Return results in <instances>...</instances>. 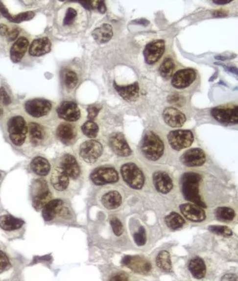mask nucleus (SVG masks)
Segmentation results:
<instances>
[{
    "instance_id": "5fc2aeb1",
    "label": "nucleus",
    "mask_w": 238,
    "mask_h": 281,
    "mask_svg": "<svg viewBox=\"0 0 238 281\" xmlns=\"http://www.w3.org/2000/svg\"><path fill=\"white\" fill-rule=\"evenodd\" d=\"M180 100H181V98H180V96L179 95H172L168 97V102H170V103H179Z\"/></svg>"
},
{
    "instance_id": "4be33fe9",
    "label": "nucleus",
    "mask_w": 238,
    "mask_h": 281,
    "mask_svg": "<svg viewBox=\"0 0 238 281\" xmlns=\"http://www.w3.org/2000/svg\"><path fill=\"white\" fill-rule=\"evenodd\" d=\"M153 182L155 188L161 193L170 192L173 187V183L169 175L165 172H156L153 175Z\"/></svg>"
},
{
    "instance_id": "6e6552de",
    "label": "nucleus",
    "mask_w": 238,
    "mask_h": 281,
    "mask_svg": "<svg viewBox=\"0 0 238 281\" xmlns=\"http://www.w3.org/2000/svg\"><path fill=\"white\" fill-rule=\"evenodd\" d=\"M211 116L222 123H237L238 105H220L211 110Z\"/></svg>"
},
{
    "instance_id": "9d476101",
    "label": "nucleus",
    "mask_w": 238,
    "mask_h": 281,
    "mask_svg": "<svg viewBox=\"0 0 238 281\" xmlns=\"http://www.w3.org/2000/svg\"><path fill=\"white\" fill-rule=\"evenodd\" d=\"M166 50V43L163 40L151 42L144 48L143 55L144 60L148 65H154L161 58Z\"/></svg>"
},
{
    "instance_id": "a878e982",
    "label": "nucleus",
    "mask_w": 238,
    "mask_h": 281,
    "mask_svg": "<svg viewBox=\"0 0 238 281\" xmlns=\"http://www.w3.org/2000/svg\"><path fill=\"white\" fill-rule=\"evenodd\" d=\"M28 46L29 42L25 37H20L14 43L10 49L11 60L13 63H18L21 61L23 57L25 55Z\"/></svg>"
},
{
    "instance_id": "2eb2a0df",
    "label": "nucleus",
    "mask_w": 238,
    "mask_h": 281,
    "mask_svg": "<svg viewBox=\"0 0 238 281\" xmlns=\"http://www.w3.org/2000/svg\"><path fill=\"white\" fill-rule=\"evenodd\" d=\"M59 117L69 122H75L80 118L81 113L77 104L71 101H65L57 108Z\"/></svg>"
},
{
    "instance_id": "49530a36",
    "label": "nucleus",
    "mask_w": 238,
    "mask_h": 281,
    "mask_svg": "<svg viewBox=\"0 0 238 281\" xmlns=\"http://www.w3.org/2000/svg\"><path fill=\"white\" fill-rule=\"evenodd\" d=\"M88 119L90 121H93V119L97 117L98 113H99V108H96L95 106L90 107L88 109Z\"/></svg>"
},
{
    "instance_id": "6e6d98bb",
    "label": "nucleus",
    "mask_w": 238,
    "mask_h": 281,
    "mask_svg": "<svg viewBox=\"0 0 238 281\" xmlns=\"http://www.w3.org/2000/svg\"><path fill=\"white\" fill-rule=\"evenodd\" d=\"M133 23H138V24H143V25H148L149 24H150V23H149V21H147V20H144V19H141V20H135V21H134Z\"/></svg>"
},
{
    "instance_id": "37998d69",
    "label": "nucleus",
    "mask_w": 238,
    "mask_h": 281,
    "mask_svg": "<svg viewBox=\"0 0 238 281\" xmlns=\"http://www.w3.org/2000/svg\"><path fill=\"white\" fill-rule=\"evenodd\" d=\"M110 225H111L113 232H114L115 235L117 236L122 235L124 232V227L119 219L117 218L112 219L110 220Z\"/></svg>"
},
{
    "instance_id": "ea45409f",
    "label": "nucleus",
    "mask_w": 238,
    "mask_h": 281,
    "mask_svg": "<svg viewBox=\"0 0 238 281\" xmlns=\"http://www.w3.org/2000/svg\"><path fill=\"white\" fill-rule=\"evenodd\" d=\"M64 81H65V85L68 88L73 89L77 86V83H78V77H77V74L73 71H68L65 74Z\"/></svg>"
},
{
    "instance_id": "9b49d317",
    "label": "nucleus",
    "mask_w": 238,
    "mask_h": 281,
    "mask_svg": "<svg viewBox=\"0 0 238 281\" xmlns=\"http://www.w3.org/2000/svg\"><path fill=\"white\" fill-rule=\"evenodd\" d=\"M122 265L128 267L135 273L147 274L152 269V265L147 259L140 256H126L122 260Z\"/></svg>"
},
{
    "instance_id": "6ab92c4d",
    "label": "nucleus",
    "mask_w": 238,
    "mask_h": 281,
    "mask_svg": "<svg viewBox=\"0 0 238 281\" xmlns=\"http://www.w3.org/2000/svg\"><path fill=\"white\" fill-rule=\"evenodd\" d=\"M60 167L71 179H77L80 175V167L77 160L73 155L70 154L64 155L62 158Z\"/></svg>"
},
{
    "instance_id": "864d4df0",
    "label": "nucleus",
    "mask_w": 238,
    "mask_h": 281,
    "mask_svg": "<svg viewBox=\"0 0 238 281\" xmlns=\"http://www.w3.org/2000/svg\"><path fill=\"white\" fill-rule=\"evenodd\" d=\"M213 16L215 17V18H220V17H225L227 16L228 13L225 12V10L223 9H219V10L214 11L213 12Z\"/></svg>"
},
{
    "instance_id": "79ce46f5",
    "label": "nucleus",
    "mask_w": 238,
    "mask_h": 281,
    "mask_svg": "<svg viewBox=\"0 0 238 281\" xmlns=\"http://www.w3.org/2000/svg\"><path fill=\"white\" fill-rule=\"evenodd\" d=\"M133 238L135 243L139 246H143L145 244L147 237H146L145 230L143 227H141L138 232L134 234Z\"/></svg>"
},
{
    "instance_id": "7c9ffc66",
    "label": "nucleus",
    "mask_w": 238,
    "mask_h": 281,
    "mask_svg": "<svg viewBox=\"0 0 238 281\" xmlns=\"http://www.w3.org/2000/svg\"><path fill=\"white\" fill-rule=\"evenodd\" d=\"M29 130V139L32 145L37 146L40 145L44 140L45 132L43 127L35 122H31L28 127Z\"/></svg>"
},
{
    "instance_id": "f257e3e1",
    "label": "nucleus",
    "mask_w": 238,
    "mask_h": 281,
    "mask_svg": "<svg viewBox=\"0 0 238 281\" xmlns=\"http://www.w3.org/2000/svg\"><path fill=\"white\" fill-rule=\"evenodd\" d=\"M202 178L195 172H186L182 178V190L183 196L188 201L192 202L202 209L207 207L200 195V183Z\"/></svg>"
},
{
    "instance_id": "423d86ee",
    "label": "nucleus",
    "mask_w": 238,
    "mask_h": 281,
    "mask_svg": "<svg viewBox=\"0 0 238 281\" xmlns=\"http://www.w3.org/2000/svg\"><path fill=\"white\" fill-rule=\"evenodd\" d=\"M171 147L175 150H181L192 145L194 136L188 130H177L171 131L167 136Z\"/></svg>"
},
{
    "instance_id": "58836bf2",
    "label": "nucleus",
    "mask_w": 238,
    "mask_h": 281,
    "mask_svg": "<svg viewBox=\"0 0 238 281\" xmlns=\"http://www.w3.org/2000/svg\"><path fill=\"white\" fill-rule=\"evenodd\" d=\"M208 230L213 234L221 235L222 237H230L233 235V231L230 228L224 226H210Z\"/></svg>"
},
{
    "instance_id": "20e7f679",
    "label": "nucleus",
    "mask_w": 238,
    "mask_h": 281,
    "mask_svg": "<svg viewBox=\"0 0 238 281\" xmlns=\"http://www.w3.org/2000/svg\"><path fill=\"white\" fill-rule=\"evenodd\" d=\"M121 174L124 182L130 187L136 190L143 188L144 184V176L138 165L132 163L123 164L121 167Z\"/></svg>"
},
{
    "instance_id": "f3484780",
    "label": "nucleus",
    "mask_w": 238,
    "mask_h": 281,
    "mask_svg": "<svg viewBox=\"0 0 238 281\" xmlns=\"http://www.w3.org/2000/svg\"><path fill=\"white\" fill-rule=\"evenodd\" d=\"M163 119L165 122L171 127L183 126L186 122V117L184 114L177 108L169 107L163 111Z\"/></svg>"
},
{
    "instance_id": "09e8293b",
    "label": "nucleus",
    "mask_w": 238,
    "mask_h": 281,
    "mask_svg": "<svg viewBox=\"0 0 238 281\" xmlns=\"http://www.w3.org/2000/svg\"><path fill=\"white\" fill-rule=\"evenodd\" d=\"M19 32H20V31H19L18 28H15V29L9 31L8 35H7V39H8L9 41H14L18 37Z\"/></svg>"
},
{
    "instance_id": "aec40b11",
    "label": "nucleus",
    "mask_w": 238,
    "mask_h": 281,
    "mask_svg": "<svg viewBox=\"0 0 238 281\" xmlns=\"http://www.w3.org/2000/svg\"><path fill=\"white\" fill-rule=\"evenodd\" d=\"M50 183L54 190L62 191L67 190L70 185V178L61 167H55L50 176Z\"/></svg>"
},
{
    "instance_id": "c9c22d12",
    "label": "nucleus",
    "mask_w": 238,
    "mask_h": 281,
    "mask_svg": "<svg viewBox=\"0 0 238 281\" xmlns=\"http://www.w3.org/2000/svg\"><path fill=\"white\" fill-rule=\"evenodd\" d=\"M175 64L174 60L170 57H167L164 60L160 67V73L162 77L166 80H169L172 77L175 70Z\"/></svg>"
},
{
    "instance_id": "de8ad7c7",
    "label": "nucleus",
    "mask_w": 238,
    "mask_h": 281,
    "mask_svg": "<svg viewBox=\"0 0 238 281\" xmlns=\"http://www.w3.org/2000/svg\"><path fill=\"white\" fill-rule=\"evenodd\" d=\"M109 281H128V277L123 273H118L113 275Z\"/></svg>"
},
{
    "instance_id": "f8f14e48",
    "label": "nucleus",
    "mask_w": 238,
    "mask_h": 281,
    "mask_svg": "<svg viewBox=\"0 0 238 281\" xmlns=\"http://www.w3.org/2000/svg\"><path fill=\"white\" fill-rule=\"evenodd\" d=\"M197 73L194 70L191 68L180 70L174 74L171 83L177 89H184L190 86L195 81Z\"/></svg>"
},
{
    "instance_id": "603ef678",
    "label": "nucleus",
    "mask_w": 238,
    "mask_h": 281,
    "mask_svg": "<svg viewBox=\"0 0 238 281\" xmlns=\"http://www.w3.org/2000/svg\"><path fill=\"white\" fill-rule=\"evenodd\" d=\"M97 9L101 13H105L106 10H107L105 3L103 1H97Z\"/></svg>"
},
{
    "instance_id": "8fccbe9b",
    "label": "nucleus",
    "mask_w": 238,
    "mask_h": 281,
    "mask_svg": "<svg viewBox=\"0 0 238 281\" xmlns=\"http://www.w3.org/2000/svg\"><path fill=\"white\" fill-rule=\"evenodd\" d=\"M221 281H238L237 276L229 273V274H226L222 276Z\"/></svg>"
},
{
    "instance_id": "a19ab883",
    "label": "nucleus",
    "mask_w": 238,
    "mask_h": 281,
    "mask_svg": "<svg viewBox=\"0 0 238 281\" xmlns=\"http://www.w3.org/2000/svg\"><path fill=\"white\" fill-rule=\"evenodd\" d=\"M77 12L74 8H68L65 12V18L63 20L64 26H71L74 23L75 18H77Z\"/></svg>"
},
{
    "instance_id": "3c124183",
    "label": "nucleus",
    "mask_w": 238,
    "mask_h": 281,
    "mask_svg": "<svg viewBox=\"0 0 238 281\" xmlns=\"http://www.w3.org/2000/svg\"><path fill=\"white\" fill-rule=\"evenodd\" d=\"M9 28L4 24H0V35L7 37L9 33Z\"/></svg>"
},
{
    "instance_id": "a18cd8bd",
    "label": "nucleus",
    "mask_w": 238,
    "mask_h": 281,
    "mask_svg": "<svg viewBox=\"0 0 238 281\" xmlns=\"http://www.w3.org/2000/svg\"><path fill=\"white\" fill-rule=\"evenodd\" d=\"M11 102L12 101H11L10 97L7 94L5 89L3 87H1L0 88V103L1 105H8L11 103Z\"/></svg>"
},
{
    "instance_id": "c03bdc74",
    "label": "nucleus",
    "mask_w": 238,
    "mask_h": 281,
    "mask_svg": "<svg viewBox=\"0 0 238 281\" xmlns=\"http://www.w3.org/2000/svg\"><path fill=\"white\" fill-rule=\"evenodd\" d=\"M11 267L10 261L5 253L0 250V273L7 271Z\"/></svg>"
},
{
    "instance_id": "5701e85b",
    "label": "nucleus",
    "mask_w": 238,
    "mask_h": 281,
    "mask_svg": "<svg viewBox=\"0 0 238 281\" xmlns=\"http://www.w3.org/2000/svg\"><path fill=\"white\" fill-rule=\"evenodd\" d=\"M57 136L65 145H71L77 137L75 127L71 124L62 123L57 129Z\"/></svg>"
},
{
    "instance_id": "1a4fd4ad",
    "label": "nucleus",
    "mask_w": 238,
    "mask_h": 281,
    "mask_svg": "<svg viewBox=\"0 0 238 281\" xmlns=\"http://www.w3.org/2000/svg\"><path fill=\"white\" fill-rule=\"evenodd\" d=\"M90 178L97 186H103L118 182L119 175L113 167H100L92 172Z\"/></svg>"
},
{
    "instance_id": "e433bc0d",
    "label": "nucleus",
    "mask_w": 238,
    "mask_h": 281,
    "mask_svg": "<svg viewBox=\"0 0 238 281\" xmlns=\"http://www.w3.org/2000/svg\"><path fill=\"white\" fill-rule=\"evenodd\" d=\"M216 218L222 222L232 221L236 217V212L234 210L228 207L217 208L214 211Z\"/></svg>"
},
{
    "instance_id": "f03ea898",
    "label": "nucleus",
    "mask_w": 238,
    "mask_h": 281,
    "mask_svg": "<svg viewBox=\"0 0 238 281\" xmlns=\"http://www.w3.org/2000/svg\"><path fill=\"white\" fill-rule=\"evenodd\" d=\"M141 149L143 155L147 159L156 161L163 156L165 145L158 135L154 132L149 131L143 138Z\"/></svg>"
},
{
    "instance_id": "4d7b16f0",
    "label": "nucleus",
    "mask_w": 238,
    "mask_h": 281,
    "mask_svg": "<svg viewBox=\"0 0 238 281\" xmlns=\"http://www.w3.org/2000/svg\"><path fill=\"white\" fill-rule=\"evenodd\" d=\"M230 0H227V1H224V0H214L213 2L217 4H226L230 2Z\"/></svg>"
},
{
    "instance_id": "72a5a7b5",
    "label": "nucleus",
    "mask_w": 238,
    "mask_h": 281,
    "mask_svg": "<svg viewBox=\"0 0 238 281\" xmlns=\"http://www.w3.org/2000/svg\"><path fill=\"white\" fill-rule=\"evenodd\" d=\"M156 264L160 269L165 272L169 273L172 271V262L170 255L166 251H162L157 256Z\"/></svg>"
},
{
    "instance_id": "4468645a",
    "label": "nucleus",
    "mask_w": 238,
    "mask_h": 281,
    "mask_svg": "<svg viewBox=\"0 0 238 281\" xmlns=\"http://www.w3.org/2000/svg\"><path fill=\"white\" fill-rule=\"evenodd\" d=\"M109 144L115 154L120 157H128L132 150L122 133H113L109 138Z\"/></svg>"
},
{
    "instance_id": "39448f33",
    "label": "nucleus",
    "mask_w": 238,
    "mask_h": 281,
    "mask_svg": "<svg viewBox=\"0 0 238 281\" xmlns=\"http://www.w3.org/2000/svg\"><path fill=\"white\" fill-rule=\"evenodd\" d=\"M27 126L24 118L15 116L11 118L8 122L9 138L14 145L21 146L25 142Z\"/></svg>"
},
{
    "instance_id": "cd10ccee",
    "label": "nucleus",
    "mask_w": 238,
    "mask_h": 281,
    "mask_svg": "<svg viewBox=\"0 0 238 281\" xmlns=\"http://www.w3.org/2000/svg\"><path fill=\"white\" fill-rule=\"evenodd\" d=\"M30 168L36 175L44 177L50 172L51 165L48 160L43 157L38 156L31 161Z\"/></svg>"
},
{
    "instance_id": "c756f323",
    "label": "nucleus",
    "mask_w": 238,
    "mask_h": 281,
    "mask_svg": "<svg viewBox=\"0 0 238 281\" xmlns=\"http://www.w3.org/2000/svg\"><path fill=\"white\" fill-rule=\"evenodd\" d=\"M122 200V196L119 192L112 190L107 192L102 196V203L106 209L115 210L121 206Z\"/></svg>"
},
{
    "instance_id": "dca6fc26",
    "label": "nucleus",
    "mask_w": 238,
    "mask_h": 281,
    "mask_svg": "<svg viewBox=\"0 0 238 281\" xmlns=\"http://www.w3.org/2000/svg\"><path fill=\"white\" fill-rule=\"evenodd\" d=\"M181 161L188 167H198L205 164L206 156L202 149H190L182 155Z\"/></svg>"
},
{
    "instance_id": "b1692460",
    "label": "nucleus",
    "mask_w": 238,
    "mask_h": 281,
    "mask_svg": "<svg viewBox=\"0 0 238 281\" xmlns=\"http://www.w3.org/2000/svg\"><path fill=\"white\" fill-rule=\"evenodd\" d=\"M114 88L118 92V94L127 101H135L139 97L140 87L138 82L131 84V85L123 86L119 85L114 82Z\"/></svg>"
},
{
    "instance_id": "412c9836",
    "label": "nucleus",
    "mask_w": 238,
    "mask_h": 281,
    "mask_svg": "<svg viewBox=\"0 0 238 281\" xmlns=\"http://www.w3.org/2000/svg\"><path fill=\"white\" fill-rule=\"evenodd\" d=\"M64 209L65 207H64V203L62 200H51L43 208L42 214L45 221L50 222L54 220L59 214H61Z\"/></svg>"
},
{
    "instance_id": "bb28decb",
    "label": "nucleus",
    "mask_w": 238,
    "mask_h": 281,
    "mask_svg": "<svg viewBox=\"0 0 238 281\" xmlns=\"http://www.w3.org/2000/svg\"><path fill=\"white\" fill-rule=\"evenodd\" d=\"M92 35L98 44L108 43L113 36V27L109 24H102L94 29Z\"/></svg>"
},
{
    "instance_id": "2f4dec72",
    "label": "nucleus",
    "mask_w": 238,
    "mask_h": 281,
    "mask_svg": "<svg viewBox=\"0 0 238 281\" xmlns=\"http://www.w3.org/2000/svg\"><path fill=\"white\" fill-rule=\"evenodd\" d=\"M189 271L194 278L197 279H203L206 274V265L203 259L195 257L190 261Z\"/></svg>"
},
{
    "instance_id": "4c0bfd02",
    "label": "nucleus",
    "mask_w": 238,
    "mask_h": 281,
    "mask_svg": "<svg viewBox=\"0 0 238 281\" xmlns=\"http://www.w3.org/2000/svg\"><path fill=\"white\" fill-rule=\"evenodd\" d=\"M82 133L89 138H95L99 133V127L93 121H88L85 122L82 126Z\"/></svg>"
},
{
    "instance_id": "f704fd0d",
    "label": "nucleus",
    "mask_w": 238,
    "mask_h": 281,
    "mask_svg": "<svg viewBox=\"0 0 238 281\" xmlns=\"http://www.w3.org/2000/svg\"><path fill=\"white\" fill-rule=\"evenodd\" d=\"M165 222L168 228L172 230H177L184 226L185 221L184 218L175 212H171L165 218Z\"/></svg>"
},
{
    "instance_id": "13d9d810",
    "label": "nucleus",
    "mask_w": 238,
    "mask_h": 281,
    "mask_svg": "<svg viewBox=\"0 0 238 281\" xmlns=\"http://www.w3.org/2000/svg\"><path fill=\"white\" fill-rule=\"evenodd\" d=\"M3 113H4V111H3L2 108H1V105H0V117L2 116Z\"/></svg>"
},
{
    "instance_id": "c85d7f7f",
    "label": "nucleus",
    "mask_w": 238,
    "mask_h": 281,
    "mask_svg": "<svg viewBox=\"0 0 238 281\" xmlns=\"http://www.w3.org/2000/svg\"><path fill=\"white\" fill-rule=\"evenodd\" d=\"M24 220L11 215L0 216V228L5 231H16L24 226Z\"/></svg>"
},
{
    "instance_id": "a211bd4d",
    "label": "nucleus",
    "mask_w": 238,
    "mask_h": 281,
    "mask_svg": "<svg viewBox=\"0 0 238 281\" xmlns=\"http://www.w3.org/2000/svg\"><path fill=\"white\" fill-rule=\"evenodd\" d=\"M182 214L192 222H202L206 218L205 211L200 206L191 203H185L180 206Z\"/></svg>"
},
{
    "instance_id": "7ed1b4c3",
    "label": "nucleus",
    "mask_w": 238,
    "mask_h": 281,
    "mask_svg": "<svg viewBox=\"0 0 238 281\" xmlns=\"http://www.w3.org/2000/svg\"><path fill=\"white\" fill-rule=\"evenodd\" d=\"M32 206L37 211H40L52 200V192L48 187V183L43 179L34 182L32 187Z\"/></svg>"
},
{
    "instance_id": "473e14b6",
    "label": "nucleus",
    "mask_w": 238,
    "mask_h": 281,
    "mask_svg": "<svg viewBox=\"0 0 238 281\" xmlns=\"http://www.w3.org/2000/svg\"><path fill=\"white\" fill-rule=\"evenodd\" d=\"M0 12L2 14L4 18H7L9 21L16 23L32 20L35 17V13L33 12H23V13H20L17 15H10L7 9L6 8L5 6L1 1H0Z\"/></svg>"
},
{
    "instance_id": "393cba45",
    "label": "nucleus",
    "mask_w": 238,
    "mask_h": 281,
    "mask_svg": "<svg viewBox=\"0 0 238 281\" xmlns=\"http://www.w3.org/2000/svg\"><path fill=\"white\" fill-rule=\"evenodd\" d=\"M51 47L52 45H51L50 40L47 37L37 39V40H34L29 46V55L34 56V57L44 55L50 52Z\"/></svg>"
},
{
    "instance_id": "0eeeda50",
    "label": "nucleus",
    "mask_w": 238,
    "mask_h": 281,
    "mask_svg": "<svg viewBox=\"0 0 238 281\" xmlns=\"http://www.w3.org/2000/svg\"><path fill=\"white\" fill-rule=\"evenodd\" d=\"M102 152V144L94 140L85 141L79 147V155L88 164H95L100 158Z\"/></svg>"
},
{
    "instance_id": "ddd939ff",
    "label": "nucleus",
    "mask_w": 238,
    "mask_h": 281,
    "mask_svg": "<svg viewBox=\"0 0 238 281\" xmlns=\"http://www.w3.org/2000/svg\"><path fill=\"white\" fill-rule=\"evenodd\" d=\"M51 108L50 102L44 99H34L27 101L25 104L26 113L34 117L47 116L50 112Z\"/></svg>"
}]
</instances>
